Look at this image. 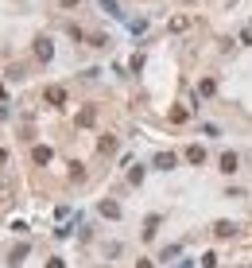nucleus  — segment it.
I'll list each match as a JSON object with an SVG mask.
<instances>
[{
    "instance_id": "nucleus-1",
    "label": "nucleus",
    "mask_w": 252,
    "mask_h": 268,
    "mask_svg": "<svg viewBox=\"0 0 252 268\" xmlns=\"http://www.w3.org/2000/svg\"><path fill=\"white\" fill-rule=\"evenodd\" d=\"M43 97H47V105H55V109H59V105H66V89H62V86H47Z\"/></svg>"
},
{
    "instance_id": "nucleus-2",
    "label": "nucleus",
    "mask_w": 252,
    "mask_h": 268,
    "mask_svg": "<svg viewBox=\"0 0 252 268\" xmlns=\"http://www.w3.org/2000/svg\"><path fill=\"white\" fill-rule=\"evenodd\" d=\"M51 55H55V47H51V39H35V59H51Z\"/></svg>"
},
{
    "instance_id": "nucleus-3",
    "label": "nucleus",
    "mask_w": 252,
    "mask_h": 268,
    "mask_svg": "<svg viewBox=\"0 0 252 268\" xmlns=\"http://www.w3.org/2000/svg\"><path fill=\"white\" fill-rule=\"evenodd\" d=\"M221 171H225V175L237 171V156H233V152H225V156H221Z\"/></svg>"
},
{
    "instance_id": "nucleus-4",
    "label": "nucleus",
    "mask_w": 252,
    "mask_h": 268,
    "mask_svg": "<svg viewBox=\"0 0 252 268\" xmlns=\"http://www.w3.org/2000/svg\"><path fill=\"white\" fill-rule=\"evenodd\" d=\"M213 233H217V237H233L237 225H233V222H217V225H213Z\"/></svg>"
},
{
    "instance_id": "nucleus-5",
    "label": "nucleus",
    "mask_w": 252,
    "mask_h": 268,
    "mask_svg": "<svg viewBox=\"0 0 252 268\" xmlns=\"http://www.w3.org/2000/svg\"><path fill=\"white\" fill-rule=\"evenodd\" d=\"M167 28H171V31H186V28H190V16H175Z\"/></svg>"
},
{
    "instance_id": "nucleus-6",
    "label": "nucleus",
    "mask_w": 252,
    "mask_h": 268,
    "mask_svg": "<svg viewBox=\"0 0 252 268\" xmlns=\"http://www.w3.org/2000/svg\"><path fill=\"white\" fill-rule=\"evenodd\" d=\"M186 160H190V164H202V160H206V148H198V144L186 148Z\"/></svg>"
},
{
    "instance_id": "nucleus-7",
    "label": "nucleus",
    "mask_w": 252,
    "mask_h": 268,
    "mask_svg": "<svg viewBox=\"0 0 252 268\" xmlns=\"http://www.w3.org/2000/svg\"><path fill=\"white\" fill-rule=\"evenodd\" d=\"M155 167H163V171H167V167H175V156H171V152H163V156L155 160Z\"/></svg>"
},
{
    "instance_id": "nucleus-8",
    "label": "nucleus",
    "mask_w": 252,
    "mask_h": 268,
    "mask_svg": "<svg viewBox=\"0 0 252 268\" xmlns=\"http://www.w3.org/2000/svg\"><path fill=\"white\" fill-rule=\"evenodd\" d=\"M78 124H93V109H82L78 113Z\"/></svg>"
},
{
    "instance_id": "nucleus-9",
    "label": "nucleus",
    "mask_w": 252,
    "mask_h": 268,
    "mask_svg": "<svg viewBox=\"0 0 252 268\" xmlns=\"http://www.w3.org/2000/svg\"><path fill=\"white\" fill-rule=\"evenodd\" d=\"M244 43H248V47H252V28H248V31H244Z\"/></svg>"
}]
</instances>
